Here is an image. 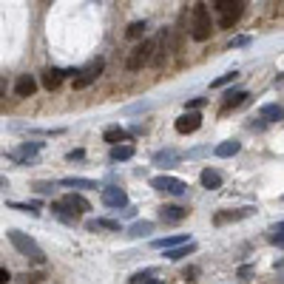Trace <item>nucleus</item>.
Listing matches in <instances>:
<instances>
[{
  "label": "nucleus",
  "mask_w": 284,
  "mask_h": 284,
  "mask_svg": "<svg viewBox=\"0 0 284 284\" xmlns=\"http://www.w3.org/2000/svg\"><path fill=\"white\" fill-rule=\"evenodd\" d=\"M210 34H213V20H210L207 3H193V9H191V37L196 43H205Z\"/></svg>",
  "instance_id": "obj_1"
},
{
  "label": "nucleus",
  "mask_w": 284,
  "mask_h": 284,
  "mask_svg": "<svg viewBox=\"0 0 284 284\" xmlns=\"http://www.w3.org/2000/svg\"><path fill=\"white\" fill-rule=\"evenodd\" d=\"M9 241L14 244V250L20 256H26V259H31L34 264H46V253L40 250V244H37L31 236L20 233V230H9Z\"/></svg>",
  "instance_id": "obj_2"
},
{
  "label": "nucleus",
  "mask_w": 284,
  "mask_h": 284,
  "mask_svg": "<svg viewBox=\"0 0 284 284\" xmlns=\"http://www.w3.org/2000/svg\"><path fill=\"white\" fill-rule=\"evenodd\" d=\"M210 6H213V12L219 14L222 28H233L236 23H239V17L244 14V3H241V0H216Z\"/></svg>",
  "instance_id": "obj_3"
},
{
  "label": "nucleus",
  "mask_w": 284,
  "mask_h": 284,
  "mask_svg": "<svg viewBox=\"0 0 284 284\" xmlns=\"http://www.w3.org/2000/svg\"><path fill=\"white\" fill-rule=\"evenodd\" d=\"M154 49H156V40H142V43H136L134 49L128 51L125 68L128 71H139L142 65H148L151 60H154Z\"/></svg>",
  "instance_id": "obj_4"
},
{
  "label": "nucleus",
  "mask_w": 284,
  "mask_h": 284,
  "mask_svg": "<svg viewBox=\"0 0 284 284\" xmlns=\"http://www.w3.org/2000/svg\"><path fill=\"white\" fill-rule=\"evenodd\" d=\"M102 68H105V60H102V57H97V60H91L88 65H83V68L77 71V77H74V88L83 91V88H88L91 83H97V77L102 74Z\"/></svg>",
  "instance_id": "obj_5"
},
{
  "label": "nucleus",
  "mask_w": 284,
  "mask_h": 284,
  "mask_svg": "<svg viewBox=\"0 0 284 284\" xmlns=\"http://www.w3.org/2000/svg\"><path fill=\"white\" fill-rule=\"evenodd\" d=\"M151 188L156 191H165V193H173V196H185L188 193V185L176 176H154L151 179Z\"/></svg>",
  "instance_id": "obj_6"
},
{
  "label": "nucleus",
  "mask_w": 284,
  "mask_h": 284,
  "mask_svg": "<svg viewBox=\"0 0 284 284\" xmlns=\"http://www.w3.org/2000/svg\"><path fill=\"white\" fill-rule=\"evenodd\" d=\"M40 151H43V142H23L20 148L12 154V159H14V162H20V165H31Z\"/></svg>",
  "instance_id": "obj_7"
},
{
  "label": "nucleus",
  "mask_w": 284,
  "mask_h": 284,
  "mask_svg": "<svg viewBox=\"0 0 284 284\" xmlns=\"http://www.w3.org/2000/svg\"><path fill=\"white\" fill-rule=\"evenodd\" d=\"M102 205L114 207V210L128 207V193L122 191V188H102Z\"/></svg>",
  "instance_id": "obj_8"
},
{
  "label": "nucleus",
  "mask_w": 284,
  "mask_h": 284,
  "mask_svg": "<svg viewBox=\"0 0 284 284\" xmlns=\"http://www.w3.org/2000/svg\"><path fill=\"white\" fill-rule=\"evenodd\" d=\"M173 128H176L179 134H193V131H199V128H202V117H199V114H193V111H188V114H182V117L173 122Z\"/></svg>",
  "instance_id": "obj_9"
},
{
  "label": "nucleus",
  "mask_w": 284,
  "mask_h": 284,
  "mask_svg": "<svg viewBox=\"0 0 284 284\" xmlns=\"http://www.w3.org/2000/svg\"><path fill=\"white\" fill-rule=\"evenodd\" d=\"M159 219H162L165 225H179L182 219H188V207H182V205H165L162 210H159Z\"/></svg>",
  "instance_id": "obj_10"
},
{
  "label": "nucleus",
  "mask_w": 284,
  "mask_h": 284,
  "mask_svg": "<svg viewBox=\"0 0 284 284\" xmlns=\"http://www.w3.org/2000/svg\"><path fill=\"white\" fill-rule=\"evenodd\" d=\"M34 91H37V80L31 74H20L17 83H14V94L17 97H34Z\"/></svg>",
  "instance_id": "obj_11"
},
{
  "label": "nucleus",
  "mask_w": 284,
  "mask_h": 284,
  "mask_svg": "<svg viewBox=\"0 0 284 284\" xmlns=\"http://www.w3.org/2000/svg\"><path fill=\"white\" fill-rule=\"evenodd\" d=\"M179 159H182V154L176 148H165V151H156L154 154V165H159V168H173Z\"/></svg>",
  "instance_id": "obj_12"
},
{
  "label": "nucleus",
  "mask_w": 284,
  "mask_h": 284,
  "mask_svg": "<svg viewBox=\"0 0 284 284\" xmlns=\"http://www.w3.org/2000/svg\"><path fill=\"white\" fill-rule=\"evenodd\" d=\"M63 77H65V71H60V68H46V71H43V77H40V83H43V88L54 91V88H60Z\"/></svg>",
  "instance_id": "obj_13"
},
{
  "label": "nucleus",
  "mask_w": 284,
  "mask_h": 284,
  "mask_svg": "<svg viewBox=\"0 0 284 284\" xmlns=\"http://www.w3.org/2000/svg\"><path fill=\"white\" fill-rule=\"evenodd\" d=\"M250 213H253V207H239V210H225V213H216V216H213V222H216V225H225V222H239V219H247Z\"/></svg>",
  "instance_id": "obj_14"
},
{
  "label": "nucleus",
  "mask_w": 284,
  "mask_h": 284,
  "mask_svg": "<svg viewBox=\"0 0 284 284\" xmlns=\"http://www.w3.org/2000/svg\"><path fill=\"white\" fill-rule=\"evenodd\" d=\"M51 213H54L60 222H65V225H77V222H80L77 213L71 210V207H65L63 202H51Z\"/></svg>",
  "instance_id": "obj_15"
},
{
  "label": "nucleus",
  "mask_w": 284,
  "mask_h": 284,
  "mask_svg": "<svg viewBox=\"0 0 284 284\" xmlns=\"http://www.w3.org/2000/svg\"><path fill=\"white\" fill-rule=\"evenodd\" d=\"M199 182H202V188H207V191H216V188H222V173L213 168H205L199 173Z\"/></svg>",
  "instance_id": "obj_16"
},
{
  "label": "nucleus",
  "mask_w": 284,
  "mask_h": 284,
  "mask_svg": "<svg viewBox=\"0 0 284 284\" xmlns=\"http://www.w3.org/2000/svg\"><path fill=\"white\" fill-rule=\"evenodd\" d=\"M60 202H63L65 207H71V210L77 213V216H80V213H85V210H91V205H88V202H85L80 193H68V196H63Z\"/></svg>",
  "instance_id": "obj_17"
},
{
  "label": "nucleus",
  "mask_w": 284,
  "mask_h": 284,
  "mask_svg": "<svg viewBox=\"0 0 284 284\" xmlns=\"http://www.w3.org/2000/svg\"><path fill=\"white\" fill-rule=\"evenodd\" d=\"M60 185L63 188H83V191H97L99 188L94 179H83V176H65V179H60Z\"/></svg>",
  "instance_id": "obj_18"
},
{
  "label": "nucleus",
  "mask_w": 284,
  "mask_h": 284,
  "mask_svg": "<svg viewBox=\"0 0 284 284\" xmlns=\"http://www.w3.org/2000/svg\"><path fill=\"white\" fill-rule=\"evenodd\" d=\"M244 99H247V91H241V88H236V91H227V94H225V102H222V111L239 108Z\"/></svg>",
  "instance_id": "obj_19"
},
{
  "label": "nucleus",
  "mask_w": 284,
  "mask_h": 284,
  "mask_svg": "<svg viewBox=\"0 0 284 284\" xmlns=\"http://www.w3.org/2000/svg\"><path fill=\"white\" fill-rule=\"evenodd\" d=\"M193 250H196V241H188V244H179V247H173V250H165V259L179 262V259H185V256H191Z\"/></svg>",
  "instance_id": "obj_20"
},
{
  "label": "nucleus",
  "mask_w": 284,
  "mask_h": 284,
  "mask_svg": "<svg viewBox=\"0 0 284 284\" xmlns=\"http://www.w3.org/2000/svg\"><path fill=\"white\" fill-rule=\"evenodd\" d=\"M188 236H168V239H154V247H159V250H173V247H179V244H188Z\"/></svg>",
  "instance_id": "obj_21"
},
{
  "label": "nucleus",
  "mask_w": 284,
  "mask_h": 284,
  "mask_svg": "<svg viewBox=\"0 0 284 284\" xmlns=\"http://www.w3.org/2000/svg\"><path fill=\"white\" fill-rule=\"evenodd\" d=\"M102 139H105V142H111V148H114V145H120V142H125V139H128V134H125V128L111 125V128H105V134H102Z\"/></svg>",
  "instance_id": "obj_22"
},
{
  "label": "nucleus",
  "mask_w": 284,
  "mask_h": 284,
  "mask_svg": "<svg viewBox=\"0 0 284 284\" xmlns=\"http://www.w3.org/2000/svg\"><path fill=\"white\" fill-rule=\"evenodd\" d=\"M131 156H134V145H114L111 148V159L114 162H125V159H131Z\"/></svg>",
  "instance_id": "obj_23"
},
{
  "label": "nucleus",
  "mask_w": 284,
  "mask_h": 284,
  "mask_svg": "<svg viewBox=\"0 0 284 284\" xmlns=\"http://www.w3.org/2000/svg\"><path fill=\"white\" fill-rule=\"evenodd\" d=\"M281 117H284V111H281L278 102H270V105L262 108V120H267V122H278Z\"/></svg>",
  "instance_id": "obj_24"
},
{
  "label": "nucleus",
  "mask_w": 284,
  "mask_h": 284,
  "mask_svg": "<svg viewBox=\"0 0 284 284\" xmlns=\"http://www.w3.org/2000/svg\"><path fill=\"white\" fill-rule=\"evenodd\" d=\"M151 230H154V222H134V225L128 227V236H134V239H139V236H148Z\"/></svg>",
  "instance_id": "obj_25"
},
{
  "label": "nucleus",
  "mask_w": 284,
  "mask_h": 284,
  "mask_svg": "<svg viewBox=\"0 0 284 284\" xmlns=\"http://www.w3.org/2000/svg\"><path fill=\"white\" fill-rule=\"evenodd\" d=\"M239 142L236 139H227V142H222V145H216V148H213V154L216 156H233V154H239Z\"/></svg>",
  "instance_id": "obj_26"
},
{
  "label": "nucleus",
  "mask_w": 284,
  "mask_h": 284,
  "mask_svg": "<svg viewBox=\"0 0 284 284\" xmlns=\"http://www.w3.org/2000/svg\"><path fill=\"white\" fill-rule=\"evenodd\" d=\"M145 28H148V23H145V20H136V23H131V26H128L125 34L131 37V40H139V37L145 34Z\"/></svg>",
  "instance_id": "obj_27"
},
{
  "label": "nucleus",
  "mask_w": 284,
  "mask_h": 284,
  "mask_svg": "<svg viewBox=\"0 0 284 284\" xmlns=\"http://www.w3.org/2000/svg\"><path fill=\"white\" fill-rule=\"evenodd\" d=\"M9 207H12V210H20V213H31V216L40 213L34 205H28V202H9Z\"/></svg>",
  "instance_id": "obj_28"
},
{
  "label": "nucleus",
  "mask_w": 284,
  "mask_h": 284,
  "mask_svg": "<svg viewBox=\"0 0 284 284\" xmlns=\"http://www.w3.org/2000/svg\"><path fill=\"white\" fill-rule=\"evenodd\" d=\"M154 273H156L154 267H151V270H142V273H134V276H131V284H148Z\"/></svg>",
  "instance_id": "obj_29"
},
{
  "label": "nucleus",
  "mask_w": 284,
  "mask_h": 284,
  "mask_svg": "<svg viewBox=\"0 0 284 284\" xmlns=\"http://www.w3.org/2000/svg\"><path fill=\"white\" fill-rule=\"evenodd\" d=\"M281 230H284V225H281V222L270 227V236H267V239H270V244H278V247H281Z\"/></svg>",
  "instance_id": "obj_30"
},
{
  "label": "nucleus",
  "mask_w": 284,
  "mask_h": 284,
  "mask_svg": "<svg viewBox=\"0 0 284 284\" xmlns=\"http://www.w3.org/2000/svg\"><path fill=\"white\" fill-rule=\"evenodd\" d=\"M17 278H20V284H40L46 276L37 270V273H23V276H17Z\"/></svg>",
  "instance_id": "obj_31"
},
{
  "label": "nucleus",
  "mask_w": 284,
  "mask_h": 284,
  "mask_svg": "<svg viewBox=\"0 0 284 284\" xmlns=\"http://www.w3.org/2000/svg\"><path fill=\"white\" fill-rule=\"evenodd\" d=\"M239 77V74H236V71H227V74H222L219 80H213L210 83V88H222V85H227V83H233V80Z\"/></svg>",
  "instance_id": "obj_32"
},
{
  "label": "nucleus",
  "mask_w": 284,
  "mask_h": 284,
  "mask_svg": "<svg viewBox=\"0 0 284 284\" xmlns=\"http://www.w3.org/2000/svg\"><path fill=\"white\" fill-rule=\"evenodd\" d=\"M34 191L37 193H54V182H37Z\"/></svg>",
  "instance_id": "obj_33"
},
{
  "label": "nucleus",
  "mask_w": 284,
  "mask_h": 284,
  "mask_svg": "<svg viewBox=\"0 0 284 284\" xmlns=\"http://www.w3.org/2000/svg\"><path fill=\"white\" fill-rule=\"evenodd\" d=\"M205 102H207V99H205V97H196V99H191V102H188V108H191V111H193V114H196V111H199V108L205 105Z\"/></svg>",
  "instance_id": "obj_34"
},
{
  "label": "nucleus",
  "mask_w": 284,
  "mask_h": 284,
  "mask_svg": "<svg viewBox=\"0 0 284 284\" xmlns=\"http://www.w3.org/2000/svg\"><path fill=\"white\" fill-rule=\"evenodd\" d=\"M196 276H199V267H185V273H182V278H188V281H193Z\"/></svg>",
  "instance_id": "obj_35"
},
{
  "label": "nucleus",
  "mask_w": 284,
  "mask_h": 284,
  "mask_svg": "<svg viewBox=\"0 0 284 284\" xmlns=\"http://www.w3.org/2000/svg\"><path fill=\"white\" fill-rule=\"evenodd\" d=\"M85 151H68V162H74V159H83Z\"/></svg>",
  "instance_id": "obj_36"
},
{
  "label": "nucleus",
  "mask_w": 284,
  "mask_h": 284,
  "mask_svg": "<svg viewBox=\"0 0 284 284\" xmlns=\"http://www.w3.org/2000/svg\"><path fill=\"white\" fill-rule=\"evenodd\" d=\"M247 43H250V37H236V40L230 43V49H233V46H247Z\"/></svg>",
  "instance_id": "obj_37"
},
{
  "label": "nucleus",
  "mask_w": 284,
  "mask_h": 284,
  "mask_svg": "<svg viewBox=\"0 0 284 284\" xmlns=\"http://www.w3.org/2000/svg\"><path fill=\"white\" fill-rule=\"evenodd\" d=\"M9 278H12V276H9V270H6V267H0V284H6Z\"/></svg>",
  "instance_id": "obj_38"
},
{
  "label": "nucleus",
  "mask_w": 284,
  "mask_h": 284,
  "mask_svg": "<svg viewBox=\"0 0 284 284\" xmlns=\"http://www.w3.org/2000/svg\"><path fill=\"white\" fill-rule=\"evenodd\" d=\"M3 188H9V182H6V176H0V191H3Z\"/></svg>",
  "instance_id": "obj_39"
},
{
  "label": "nucleus",
  "mask_w": 284,
  "mask_h": 284,
  "mask_svg": "<svg viewBox=\"0 0 284 284\" xmlns=\"http://www.w3.org/2000/svg\"><path fill=\"white\" fill-rule=\"evenodd\" d=\"M3 97H6V94H3V85H0V99H3Z\"/></svg>",
  "instance_id": "obj_40"
},
{
  "label": "nucleus",
  "mask_w": 284,
  "mask_h": 284,
  "mask_svg": "<svg viewBox=\"0 0 284 284\" xmlns=\"http://www.w3.org/2000/svg\"><path fill=\"white\" fill-rule=\"evenodd\" d=\"M148 284H165V281H148Z\"/></svg>",
  "instance_id": "obj_41"
}]
</instances>
